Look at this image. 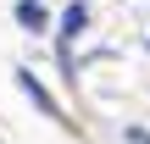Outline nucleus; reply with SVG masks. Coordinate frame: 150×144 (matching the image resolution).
Wrapping results in <instances>:
<instances>
[{
    "label": "nucleus",
    "mask_w": 150,
    "mask_h": 144,
    "mask_svg": "<svg viewBox=\"0 0 150 144\" xmlns=\"http://www.w3.org/2000/svg\"><path fill=\"white\" fill-rule=\"evenodd\" d=\"M83 22H89V11H83V0H78V6H67V17H61V50L72 44V33H78Z\"/></svg>",
    "instance_id": "1"
},
{
    "label": "nucleus",
    "mask_w": 150,
    "mask_h": 144,
    "mask_svg": "<svg viewBox=\"0 0 150 144\" xmlns=\"http://www.w3.org/2000/svg\"><path fill=\"white\" fill-rule=\"evenodd\" d=\"M17 22H22V28H45V6H39V0H22V6H17Z\"/></svg>",
    "instance_id": "3"
},
{
    "label": "nucleus",
    "mask_w": 150,
    "mask_h": 144,
    "mask_svg": "<svg viewBox=\"0 0 150 144\" xmlns=\"http://www.w3.org/2000/svg\"><path fill=\"white\" fill-rule=\"evenodd\" d=\"M17 78H22V89H28V94H33V105H45V111H50V117H61V111H56V100H50V94H45V89H39V78H33V72H17Z\"/></svg>",
    "instance_id": "2"
}]
</instances>
